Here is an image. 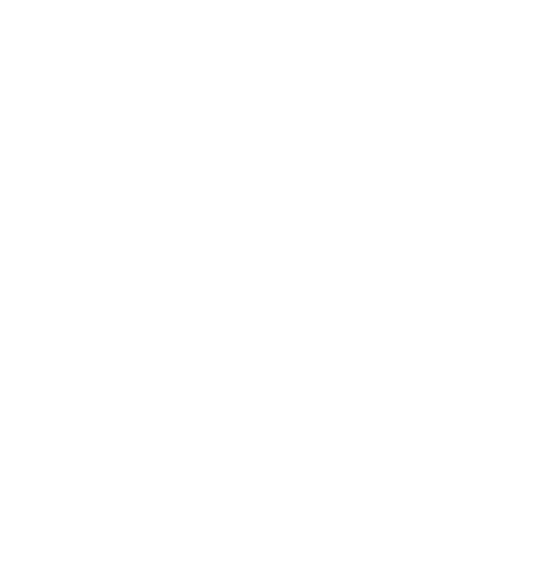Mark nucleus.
Segmentation results:
<instances>
[]
</instances>
